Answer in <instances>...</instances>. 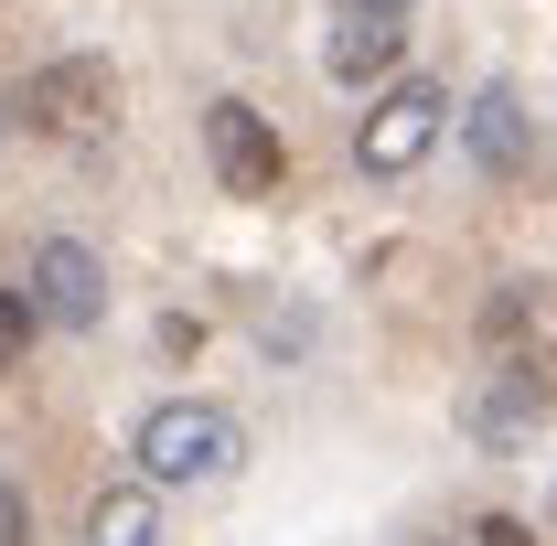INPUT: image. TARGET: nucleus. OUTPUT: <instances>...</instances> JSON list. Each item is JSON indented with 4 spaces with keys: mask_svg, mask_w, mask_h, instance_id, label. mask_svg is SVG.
Returning a JSON list of instances; mask_svg holds the SVG:
<instances>
[{
    "mask_svg": "<svg viewBox=\"0 0 557 546\" xmlns=\"http://www.w3.org/2000/svg\"><path fill=\"white\" fill-rule=\"evenodd\" d=\"M236 418L205 408V397H161V408L139 418V472L150 482H225L236 472Z\"/></svg>",
    "mask_w": 557,
    "mask_h": 546,
    "instance_id": "1",
    "label": "nucleus"
},
{
    "mask_svg": "<svg viewBox=\"0 0 557 546\" xmlns=\"http://www.w3.org/2000/svg\"><path fill=\"white\" fill-rule=\"evenodd\" d=\"M440 129H450V97H440L429 75H397V86L375 97V119L354 129V161H364V172H418V161L440 150Z\"/></svg>",
    "mask_w": 557,
    "mask_h": 546,
    "instance_id": "2",
    "label": "nucleus"
},
{
    "mask_svg": "<svg viewBox=\"0 0 557 546\" xmlns=\"http://www.w3.org/2000/svg\"><path fill=\"white\" fill-rule=\"evenodd\" d=\"M22 119L54 139H97L108 119H119V65L108 54H65V65H33V86H22Z\"/></svg>",
    "mask_w": 557,
    "mask_h": 546,
    "instance_id": "3",
    "label": "nucleus"
},
{
    "mask_svg": "<svg viewBox=\"0 0 557 546\" xmlns=\"http://www.w3.org/2000/svg\"><path fill=\"white\" fill-rule=\"evenodd\" d=\"M205 161H214V183L247 194V204L289 183V150H278V129L247 108V97H214V108H205Z\"/></svg>",
    "mask_w": 557,
    "mask_h": 546,
    "instance_id": "4",
    "label": "nucleus"
},
{
    "mask_svg": "<svg viewBox=\"0 0 557 546\" xmlns=\"http://www.w3.org/2000/svg\"><path fill=\"white\" fill-rule=\"evenodd\" d=\"M22 289H33V311H44L54 333H97V322H108V269H97L86 236H44Z\"/></svg>",
    "mask_w": 557,
    "mask_h": 546,
    "instance_id": "5",
    "label": "nucleus"
},
{
    "mask_svg": "<svg viewBox=\"0 0 557 546\" xmlns=\"http://www.w3.org/2000/svg\"><path fill=\"white\" fill-rule=\"evenodd\" d=\"M547 397H557V386H547V364H525V353H515V364H493V386L472 397V408H461V429H472L483 450H515V439L547 418Z\"/></svg>",
    "mask_w": 557,
    "mask_h": 546,
    "instance_id": "6",
    "label": "nucleus"
},
{
    "mask_svg": "<svg viewBox=\"0 0 557 546\" xmlns=\"http://www.w3.org/2000/svg\"><path fill=\"white\" fill-rule=\"evenodd\" d=\"M461 139H472V161H483L493 183H515V172L536 161V129H525V97H515V86H483V97L461 108Z\"/></svg>",
    "mask_w": 557,
    "mask_h": 546,
    "instance_id": "7",
    "label": "nucleus"
},
{
    "mask_svg": "<svg viewBox=\"0 0 557 546\" xmlns=\"http://www.w3.org/2000/svg\"><path fill=\"white\" fill-rule=\"evenodd\" d=\"M397 54H408V22H397V11H344V33H333V75H344V86L397 75Z\"/></svg>",
    "mask_w": 557,
    "mask_h": 546,
    "instance_id": "8",
    "label": "nucleus"
},
{
    "mask_svg": "<svg viewBox=\"0 0 557 546\" xmlns=\"http://www.w3.org/2000/svg\"><path fill=\"white\" fill-rule=\"evenodd\" d=\"M86 546H161V493L150 482H119L86 504Z\"/></svg>",
    "mask_w": 557,
    "mask_h": 546,
    "instance_id": "9",
    "label": "nucleus"
},
{
    "mask_svg": "<svg viewBox=\"0 0 557 546\" xmlns=\"http://www.w3.org/2000/svg\"><path fill=\"white\" fill-rule=\"evenodd\" d=\"M536 311H547V289H536V278H504V300L483 311V333L515 343V333H536Z\"/></svg>",
    "mask_w": 557,
    "mask_h": 546,
    "instance_id": "10",
    "label": "nucleus"
},
{
    "mask_svg": "<svg viewBox=\"0 0 557 546\" xmlns=\"http://www.w3.org/2000/svg\"><path fill=\"white\" fill-rule=\"evenodd\" d=\"M33 322H44V311H33V289H0V364H22V353H33Z\"/></svg>",
    "mask_w": 557,
    "mask_h": 546,
    "instance_id": "11",
    "label": "nucleus"
},
{
    "mask_svg": "<svg viewBox=\"0 0 557 546\" xmlns=\"http://www.w3.org/2000/svg\"><path fill=\"white\" fill-rule=\"evenodd\" d=\"M0 546H33V514H22V493L0 482Z\"/></svg>",
    "mask_w": 557,
    "mask_h": 546,
    "instance_id": "12",
    "label": "nucleus"
},
{
    "mask_svg": "<svg viewBox=\"0 0 557 546\" xmlns=\"http://www.w3.org/2000/svg\"><path fill=\"white\" fill-rule=\"evenodd\" d=\"M472 546H536V536H525L515 514H483V536H472Z\"/></svg>",
    "mask_w": 557,
    "mask_h": 546,
    "instance_id": "13",
    "label": "nucleus"
},
{
    "mask_svg": "<svg viewBox=\"0 0 557 546\" xmlns=\"http://www.w3.org/2000/svg\"><path fill=\"white\" fill-rule=\"evenodd\" d=\"M354 11H408V0H354Z\"/></svg>",
    "mask_w": 557,
    "mask_h": 546,
    "instance_id": "14",
    "label": "nucleus"
}]
</instances>
